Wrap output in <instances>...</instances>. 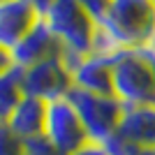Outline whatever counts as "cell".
I'll return each instance as SVG.
<instances>
[{
  "label": "cell",
  "instance_id": "1",
  "mask_svg": "<svg viewBox=\"0 0 155 155\" xmlns=\"http://www.w3.org/2000/svg\"><path fill=\"white\" fill-rule=\"evenodd\" d=\"M111 95L123 107L155 104V53L141 46L114 56Z\"/></svg>",
  "mask_w": 155,
  "mask_h": 155
},
{
  "label": "cell",
  "instance_id": "2",
  "mask_svg": "<svg viewBox=\"0 0 155 155\" xmlns=\"http://www.w3.org/2000/svg\"><path fill=\"white\" fill-rule=\"evenodd\" d=\"M120 51L148 44L155 28V5L150 0H111L102 21H97Z\"/></svg>",
  "mask_w": 155,
  "mask_h": 155
},
{
  "label": "cell",
  "instance_id": "3",
  "mask_svg": "<svg viewBox=\"0 0 155 155\" xmlns=\"http://www.w3.org/2000/svg\"><path fill=\"white\" fill-rule=\"evenodd\" d=\"M42 21L56 35L63 51L77 53V56L91 53L97 21L77 0H51L42 12Z\"/></svg>",
  "mask_w": 155,
  "mask_h": 155
},
{
  "label": "cell",
  "instance_id": "4",
  "mask_svg": "<svg viewBox=\"0 0 155 155\" xmlns=\"http://www.w3.org/2000/svg\"><path fill=\"white\" fill-rule=\"evenodd\" d=\"M67 97L74 104L91 143L104 146L116 137L118 123L123 116V104L114 95H95V93H84L72 88Z\"/></svg>",
  "mask_w": 155,
  "mask_h": 155
},
{
  "label": "cell",
  "instance_id": "5",
  "mask_svg": "<svg viewBox=\"0 0 155 155\" xmlns=\"http://www.w3.org/2000/svg\"><path fill=\"white\" fill-rule=\"evenodd\" d=\"M104 148L109 155H132L139 148H155V104L123 107L118 132Z\"/></svg>",
  "mask_w": 155,
  "mask_h": 155
},
{
  "label": "cell",
  "instance_id": "6",
  "mask_svg": "<svg viewBox=\"0 0 155 155\" xmlns=\"http://www.w3.org/2000/svg\"><path fill=\"white\" fill-rule=\"evenodd\" d=\"M21 88H23V95L37 97L42 102H53V100L67 97V93L72 91V74L58 53V56H51V58L30 65V67H23Z\"/></svg>",
  "mask_w": 155,
  "mask_h": 155
},
{
  "label": "cell",
  "instance_id": "7",
  "mask_svg": "<svg viewBox=\"0 0 155 155\" xmlns=\"http://www.w3.org/2000/svg\"><path fill=\"white\" fill-rule=\"evenodd\" d=\"M44 137L58 150H63L65 155L77 153L86 143H91L74 104L70 102V97H60V100L46 102Z\"/></svg>",
  "mask_w": 155,
  "mask_h": 155
},
{
  "label": "cell",
  "instance_id": "8",
  "mask_svg": "<svg viewBox=\"0 0 155 155\" xmlns=\"http://www.w3.org/2000/svg\"><path fill=\"white\" fill-rule=\"evenodd\" d=\"M37 21L39 12L28 0H2L0 2V46L12 51Z\"/></svg>",
  "mask_w": 155,
  "mask_h": 155
},
{
  "label": "cell",
  "instance_id": "9",
  "mask_svg": "<svg viewBox=\"0 0 155 155\" xmlns=\"http://www.w3.org/2000/svg\"><path fill=\"white\" fill-rule=\"evenodd\" d=\"M58 53H60V42L39 16V21L30 28V32L12 49V60L14 67L23 70V67H30L44 58L58 56Z\"/></svg>",
  "mask_w": 155,
  "mask_h": 155
},
{
  "label": "cell",
  "instance_id": "10",
  "mask_svg": "<svg viewBox=\"0 0 155 155\" xmlns=\"http://www.w3.org/2000/svg\"><path fill=\"white\" fill-rule=\"evenodd\" d=\"M72 88L95 95H111V58L86 53L72 70Z\"/></svg>",
  "mask_w": 155,
  "mask_h": 155
},
{
  "label": "cell",
  "instance_id": "11",
  "mask_svg": "<svg viewBox=\"0 0 155 155\" xmlns=\"http://www.w3.org/2000/svg\"><path fill=\"white\" fill-rule=\"evenodd\" d=\"M44 120H46V102L37 97L23 95L19 104L14 107L5 125L12 130V134L21 141H28L32 137L44 134Z\"/></svg>",
  "mask_w": 155,
  "mask_h": 155
},
{
  "label": "cell",
  "instance_id": "12",
  "mask_svg": "<svg viewBox=\"0 0 155 155\" xmlns=\"http://www.w3.org/2000/svg\"><path fill=\"white\" fill-rule=\"evenodd\" d=\"M23 97V88H21V70L12 67L9 72L0 74V123H5L14 107L19 104Z\"/></svg>",
  "mask_w": 155,
  "mask_h": 155
},
{
  "label": "cell",
  "instance_id": "13",
  "mask_svg": "<svg viewBox=\"0 0 155 155\" xmlns=\"http://www.w3.org/2000/svg\"><path fill=\"white\" fill-rule=\"evenodd\" d=\"M23 155H65V153L56 148L44 134H39L23 141Z\"/></svg>",
  "mask_w": 155,
  "mask_h": 155
},
{
  "label": "cell",
  "instance_id": "14",
  "mask_svg": "<svg viewBox=\"0 0 155 155\" xmlns=\"http://www.w3.org/2000/svg\"><path fill=\"white\" fill-rule=\"evenodd\" d=\"M21 150H23V141L16 139L5 123H0V155H14Z\"/></svg>",
  "mask_w": 155,
  "mask_h": 155
},
{
  "label": "cell",
  "instance_id": "15",
  "mask_svg": "<svg viewBox=\"0 0 155 155\" xmlns=\"http://www.w3.org/2000/svg\"><path fill=\"white\" fill-rule=\"evenodd\" d=\"M77 2L84 7V9L91 14L95 21H102L104 14H107V9H109V2H111V0H77Z\"/></svg>",
  "mask_w": 155,
  "mask_h": 155
},
{
  "label": "cell",
  "instance_id": "16",
  "mask_svg": "<svg viewBox=\"0 0 155 155\" xmlns=\"http://www.w3.org/2000/svg\"><path fill=\"white\" fill-rule=\"evenodd\" d=\"M72 155H109V153L100 143H86L81 150H77V153H72Z\"/></svg>",
  "mask_w": 155,
  "mask_h": 155
},
{
  "label": "cell",
  "instance_id": "17",
  "mask_svg": "<svg viewBox=\"0 0 155 155\" xmlns=\"http://www.w3.org/2000/svg\"><path fill=\"white\" fill-rule=\"evenodd\" d=\"M14 67V60H12V51H7L0 46V74H5Z\"/></svg>",
  "mask_w": 155,
  "mask_h": 155
},
{
  "label": "cell",
  "instance_id": "18",
  "mask_svg": "<svg viewBox=\"0 0 155 155\" xmlns=\"http://www.w3.org/2000/svg\"><path fill=\"white\" fill-rule=\"evenodd\" d=\"M132 155H155V148H139V150H134Z\"/></svg>",
  "mask_w": 155,
  "mask_h": 155
},
{
  "label": "cell",
  "instance_id": "19",
  "mask_svg": "<svg viewBox=\"0 0 155 155\" xmlns=\"http://www.w3.org/2000/svg\"><path fill=\"white\" fill-rule=\"evenodd\" d=\"M146 49H148V51H153V53H155V28H153V35H150V39H148V44H146Z\"/></svg>",
  "mask_w": 155,
  "mask_h": 155
},
{
  "label": "cell",
  "instance_id": "20",
  "mask_svg": "<svg viewBox=\"0 0 155 155\" xmlns=\"http://www.w3.org/2000/svg\"><path fill=\"white\" fill-rule=\"evenodd\" d=\"M14 155H23V150H21V153H14Z\"/></svg>",
  "mask_w": 155,
  "mask_h": 155
},
{
  "label": "cell",
  "instance_id": "21",
  "mask_svg": "<svg viewBox=\"0 0 155 155\" xmlns=\"http://www.w3.org/2000/svg\"><path fill=\"white\" fill-rule=\"evenodd\" d=\"M150 2H153V5H155V0H150Z\"/></svg>",
  "mask_w": 155,
  "mask_h": 155
},
{
  "label": "cell",
  "instance_id": "22",
  "mask_svg": "<svg viewBox=\"0 0 155 155\" xmlns=\"http://www.w3.org/2000/svg\"><path fill=\"white\" fill-rule=\"evenodd\" d=\"M0 2H2V0H0Z\"/></svg>",
  "mask_w": 155,
  "mask_h": 155
}]
</instances>
